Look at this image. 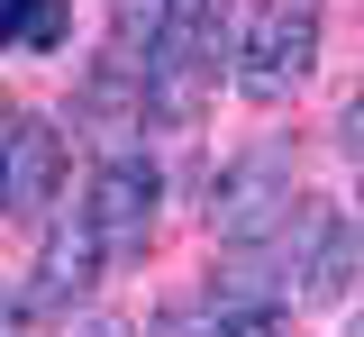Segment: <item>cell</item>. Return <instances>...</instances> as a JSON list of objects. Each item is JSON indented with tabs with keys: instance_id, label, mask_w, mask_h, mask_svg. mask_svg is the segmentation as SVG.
Wrapping results in <instances>:
<instances>
[{
	"instance_id": "6da1fadb",
	"label": "cell",
	"mask_w": 364,
	"mask_h": 337,
	"mask_svg": "<svg viewBox=\"0 0 364 337\" xmlns=\"http://www.w3.org/2000/svg\"><path fill=\"white\" fill-rule=\"evenodd\" d=\"M318 64V0H255L246 37H237V82L246 100H291Z\"/></svg>"
},
{
	"instance_id": "7a4b0ae2",
	"label": "cell",
	"mask_w": 364,
	"mask_h": 337,
	"mask_svg": "<svg viewBox=\"0 0 364 337\" xmlns=\"http://www.w3.org/2000/svg\"><path fill=\"white\" fill-rule=\"evenodd\" d=\"M155 164L146 155H109L100 173H91L82 192V228L100 237V255H146V237H155Z\"/></svg>"
},
{
	"instance_id": "3957f363",
	"label": "cell",
	"mask_w": 364,
	"mask_h": 337,
	"mask_svg": "<svg viewBox=\"0 0 364 337\" xmlns=\"http://www.w3.org/2000/svg\"><path fill=\"white\" fill-rule=\"evenodd\" d=\"M282 219H291V164H282L273 146L264 155H237L219 173V192H210V228L237 237V246H264Z\"/></svg>"
},
{
	"instance_id": "277c9868",
	"label": "cell",
	"mask_w": 364,
	"mask_h": 337,
	"mask_svg": "<svg viewBox=\"0 0 364 337\" xmlns=\"http://www.w3.org/2000/svg\"><path fill=\"white\" fill-rule=\"evenodd\" d=\"M64 192V128L55 119H18L0 146V210L9 219H46Z\"/></svg>"
},
{
	"instance_id": "5b68a950",
	"label": "cell",
	"mask_w": 364,
	"mask_h": 337,
	"mask_svg": "<svg viewBox=\"0 0 364 337\" xmlns=\"http://www.w3.org/2000/svg\"><path fill=\"white\" fill-rule=\"evenodd\" d=\"M210 82H219V46L164 37V46L146 55V119H155V128H191L200 100H210Z\"/></svg>"
},
{
	"instance_id": "8992f818",
	"label": "cell",
	"mask_w": 364,
	"mask_h": 337,
	"mask_svg": "<svg viewBox=\"0 0 364 337\" xmlns=\"http://www.w3.org/2000/svg\"><path fill=\"white\" fill-rule=\"evenodd\" d=\"M364 274V228L355 219H318L310 255H301V301H346Z\"/></svg>"
},
{
	"instance_id": "52a82bcc",
	"label": "cell",
	"mask_w": 364,
	"mask_h": 337,
	"mask_svg": "<svg viewBox=\"0 0 364 337\" xmlns=\"http://www.w3.org/2000/svg\"><path fill=\"white\" fill-rule=\"evenodd\" d=\"M91 274H100V237H91V228H55V237H46V264H37V301L64 310Z\"/></svg>"
},
{
	"instance_id": "ba28073f",
	"label": "cell",
	"mask_w": 364,
	"mask_h": 337,
	"mask_svg": "<svg viewBox=\"0 0 364 337\" xmlns=\"http://www.w3.org/2000/svg\"><path fill=\"white\" fill-rule=\"evenodd\" d=\"M73 37V0H0V46L9 55H55Z\"/></svg>"
},
{
	"instance_id": "9c48e42d",
	"label": "cell",
	"mask_w": 364,
	"mask_h": 337,
	"mask_svg": "<svg viewBox=\"0 0 364 337\" xmlns=\"http://www.w3.org/2000/svg\"><path fill=\"white\" fill-rule=\"evenodd\" d=\"M73 337H136V328H128V319H119V310H100V319H82V328H73Z\"/></svg>"
},
{
	"instance_id": "30bf717a",
	"label": "cell",
	"mask_w": 364,
	"mask_h": 337,
	"mask_svg": "<svg viewBox=\"0 0 364 337\" xmlns=\"http://www.w3.org/2000/svg\"><path fill=\"white\" fill-rule=\"evenodd\" d=\"M337 137H346V146H355V155H364V92L346 100V119H337Z\"/></svg>"
},
{
	"instance_id": "8fae6325",
	"label": "cell",
	"mask_w": 364,
	"mask_h": 337,
	"mask_svg": "<svg viewBox=\"0 0 364 337\" xmlns=\"http://www.w3.org/2000/svg\"><path fill=\"white\" fill-rule=\"evenodd\" d=\"M9 128H18V119H9V109H0V146H9Z\"/></svg>"
},
{
	"instance_id": "7c38bea8",
	"label": "cell",
	"mask_w": 364,
	"mask_h": 337,
	"mask_svg": "<svg viewBox=\"0 0 364 337\" xmlns=\"http://www.w3.org/2000/svg\"><path fill=\"white\" fill-rule=\"evenodd\" d=\"M355 337H364V328H355Z\"/></svg>"
}]
</instances>
